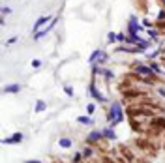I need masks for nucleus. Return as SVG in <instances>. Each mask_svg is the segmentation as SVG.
I'll list each match as a JSON object with an SVG mask.
<instances>
[{"mask_svg": "<svg viewBox=\"0 0 165 163\" xmlns=\"http://www.w3.org/2000/svg\"><path fill=\"white\" fill-rule=\"evenodd\" d=\"M131 68H133V73L139 75V77H146L150 81V84L156 81V73L152 71V68L148 64H135V66H131Z\"/></svg>", "mask_w": 165, "mask_h": 163, "instance_id": "nucleus-1", "label": "nucleus"}, {"mask_svg": "<svg viewBox=\"0 0 165 163\" xmlns=\"http://www.w3.org/2000/svg\"><path fill=\"white\" fill-rule=\"evenodd\" d=\"M56 23H58V17H53V21H51V23H49V24H47V26H45V28H41V30H39V32H36L32 39H34V41H39V39H41V38H43V36H45V34H49V32H51V30H53V28H55V24H56Z\"/></svg>", "mask_w": 165, "mask_h": 163, "instance_id": "nucleus-2", "label": "nucleus"}, {"mask_svg": "<svg viewBox=\"0 0 165 163\" xmlns=\"http://www.w3.org/2000/svg\"><path fill=\"white\" fill-rule=\"evenodd\" d=\"M116 53H126V54H141L143 51L137 47V45H126V43H122V45H118L116 47Z\"/></svg>", "mask_w": 165, "mask_h": 163, "instance_id": "nucleus-3", "label": "nucleus"}, {"mask_svg": "<svg viewBox=\"0 0 165 163\" xmlns=\"http://www.w3.org/2000/svg\"><path fill=\"white\" fill-rule=\"evenodd\" d=\"M88 92H90V96L98 101V103H105V99H107V98H105V96H103L100 90L96 88V83H94V81H92V83L88 84Z\"/></svg>", "mask_w": 165, "mask_h": 163, "instance_id": "nucleus-4", "label": "nucleus"}, {"mask_svg": "<svg viewBox=\"0 0 165 163\" xmlns=\"http://www.w3.org/2000/svg\"><path fill=\"white\" fill-rule=\"evenodd\" d=\"M143 30V24L137 21L135 15H131L130 17V23H128V34H139Z\"/></svg>", "mask_w": 165, "mask_h": 163, "instance_id": "nucleus-5", "label": "nucleus"}, {"mask_svg": "<svg viewBox=\"0 0 165 163\" xmlns=\"http://www.w3.org/2000/svg\"><path fill=\"white\" fill-rule=\"evenodd\" d=\"M51 21H53V17H51V15H41L38 21L34 23V34H36V32H39V30L43 28V24H49Z\"/></svg>", "mask_w": 165, "mask_h": 163, "instance_id": "nucleus-6", "label": "nucleus"}, {"mask_svg": "<svg viewBox=\"0 0 165 163\" xmlns=\"http://www.w3.org/2000/svg\"><path fill=\"white\" fill-rule=\"evenodd\" d=\"M103 141V135H101V131H98V129H92L88 137H86V142L88 144H96V142H101Z\"/></svg>", "mask_w": 165, "mask_h": 163, "instance_id": "nucleus-7", "label": "nucleus"}, {"mask_svg": "<svg viewBox=\"0 0 165 163\" xmlns=\"http://www.w3.org/2000/svg\"><path fill=\"white\" fill-rule=\"evenodd\" d=\"M23 139H24L23 133H13L11 137H6V139H2V144H19Z\"/></svg>", "mask_w": 165, "mask_h": 163, "instance_id": "nucleus-8", "label": "nucleus"}, {"mask_svg": "<svg viewBox=\"0 0 165 163\" xmlns=\"http://www.w3.org/2000/svg\"><path fill=\"white\" fill-rule=\"evenodd\" d=\"M101 135H103V141H115L116 135H115V128H111V126H107V128L101 129Z\"/></svg>", "mask_w": 165, "mask_h": 163, "instance_id": "nucleus-9", "label": "nucleus"}, {"mask_svg": "<svg viewBox=\"0 0 165 163\" xmlns=\"http://www.w3.org/2000/svg\"><path fill=\"white\" fill-rule=\"evenodd\" d=\"M77 124H81V126H94V118H92L90 114H82V116H77Z\"/></svg>", "mask_w": 165, "mask_h": 163, "instance_id": "nucleus-10", "label": "nucleus"}, {"mask_svg": "<svg viewBox=\"0 0 165 163\" xmlns=\"http://www.w3.org/2000/svg\"><path fill=\"white\" fill-rule=\"evenodd\" d=\"M82 156H85V159H92V157L96 156V150L92 148V144H88V146L82 148Z\"/></svg>", "mask_w": 165, "mask_h": 163, "instance_id": "nucleus-11", "label": "nucleus"}, {"mask_svg": "<svg viewBox=\"0 0 165 163\" xmlns=\"http://www.w3.org/2000/svg\"><path fill=\"white\" fill-rule=\"evenodd\" d=\"M58 146L60 148H71V146H73V141L68 139V137H62V139H58Z\"/></svg>", "mask_w": 165, "mask_h": 163, "instance_id": "nucleus-12", "label": "nucleus"}, {"mask_svg": "<svg viewBox=\"0 0 165 163\" xmlns=\"http://www.w3.org/2000/svg\"><path fill=\"white\" fill-rule=\"evenodd\" d=\"M21 90V84H8L4 86V94H17Z\"/></svg>", "mask_w": 165, "mask_h": 163, "instance_id": "nucleus-13", "label": "nucleus"}, {"mask_svg": "<svg viewBox=\"0 0 165 163\" xmlns=\"http://www.w3.org/2000/svg\"><path fill=\"white\" fill-rule=\"evenodd\" d=\"M101 54H103V51H100V49H96L94 53H92L90 56H88V62H90V64H94V62H98V58H100Z\"/></svg>", "mask_w": 165, "mask_h": 163, "instance_id": "nucleus-14", "label": "nucleus"}, {"mask_svg": "<svg viewBox=\"0 0 165 163\" xmlns=\"http://www.w3.org/2000/svg\"><path fill=\"white\" fill-rule=\"evenodd\" d=\"M100 75H101V77H105V79H109V81L115 77V73H113L111 69H107V68H101L100 69Z\"/></svg>", "mask_w": 165, "mask_h": 163, "instance_id": "nucleus-15", "label": "nucleus"}, {"mask_svg": "<svg viewBox=\"0 0 165 163\" xmlns=\"http://www.w3.org/2000/svg\"><path fill=\"white\" fill-rule=\"evenodd\" d=\"M148 66H150V68H152V71H154V73H156V75H163V69L159 68V64H156V62H154V60H152V62H148Z\"/></svg>", "mask_w": 165, "mask_h": 163, "instance_id": "nucleus-16", "label": "nucleus"}, {"mask_svg": "<svg viewBox=\"0 0 165 163\" xmlns=\"http://www.w3.org/2000/svg\"><path fill=\"white\" fill-rule=\"evenodd\" d=\"M45 107H47V105H45V101L43 99H38V101H36V113H43V111H45Z\"/></svg>", "mask_w": 165, "mask_h": 163, "instance_id": "nucleus-17", "label": "nucleus"}, {"mask_svg": "<svg viewBox=\"0 0 165 163\" xmlns=\"http://www.w3.org/2000/svg\"><path fill=\"white\" fill-rule=\"evenodd\" d=\"M82 159H85L82 152H75V154H73V157H71V161H73V163H82Z\"/></svg>", "mask_w": 165, "mask_h": 163, "instance_id": "nucleus-18", "label": "nucleus"}, {"mask_svg": "<svg viewBox=\"0 0 165 163\" xmlns=\"http://www.w3.org/2000/svg\"><path fill=\"white\" fill-rule=\"evenodd\" d=\"M146 32H148V36H150L152 39H158V36H159V30L158 28H146Z\"/></svg>", "mask_w": 165, "mask_h": 163, "instance_id": "nucleus-19", "label": "nucleus"}, {"mask_svg": "<svg viewBox=\"0 0 165 163\" xmlns=\"http://www.w3.org/2000/svg\"><path fill=\"white\" fill-rule=\"evenodd\" d=\"M96 113V103H92V101H88V105H86V114H94Z\"/></svg>", "mask_w": 165, "mask_h": 163, "instance_id": "nucleus-20", "label": "nucleus"}, {"mask_svg": "<svg viewBox=\"0 0 165 163\" xmlns=\"http://www.w3.org/2000/svg\"><path fill=\"white\" fill-rule=\"evenodd\" d=\"M159 54H161V51H154V53H150V54L146 53V58H148V60H150V62H152V60H156V58L159 56Z\"/></svg>", "mask_w": 165, "mask_h": 163, "instance_id": "nucleus-21", "label": "nucleus"}, {"mask_svg": "<svg viewBox=\"0 0 165 163\" xmlns=\"http://www.w3.org/2000/svg\"><path fill=\"white\" fill-rule=\"evenodd\" d=\"M126 39H128V36H126V34H122V32H118V34H116V41L126 43Z\"/></svg>", "mask_w": 165, "mask_h": 163, "instance_id": "nucleus-22", "label": "nucleus"}, {"mask_svg": "<svg viewBox=\"0 0 165 163\" xmlns=\"http://www.w3.org/2000/svg\"><path fill=\"white\" fill-rule=\"evenodd\" d=\"M141 24H143V28H154V23H150L148 19H143Z\"/></svg>", "mask_w": 165, "mask_h": 163, "instance_id": "nucleus-23", "label": "nucleus"}, {"mask_svg": "<svg viewBox=\"0 0 165 163\" xmlns=\"http://www.w3.org/2000/svg\"><path fill=\"white\" fill-rule=\"evenodd\" d=\"M107 41H109V43H116V34H115V32H109V36H107Z\"/></svg>", "mask_w": 165, "mask_h": 163, "instance_id": "nucleus-24", "label": "nucleus"}, {"mask_svg": "<svg viewBox=\"0 0 165 163\" xmlns=\"http://www.w3.org/2000/svg\"><path fill=\"white\" fill-rule=\"evenodd\" d=\"M64 92H66V96L73 98V88H71V86H64Z\"/></svg>", "mask_w": 165, "mask_h": 163, "instance_id": "nucleus-25", "label": "nucleus"}, {"mask_svg": "<svg viewBox=\"0 0 165 163\" xmlns=\"http://www.w3.org/2000/svg\"><path fill=\"white\" fill-rule=\"evenodd\" d=\"M9 13H11V8H9V6H4V8H2V15H9Z\"/></svg>", "mask_w": 165, "mask_h": 163, "instance_id": "nucleus-26", "label": "nucleus"}, {"mask_svg": "<svg viewBox=\"0 0 165 163\" xmlns=\"http://www.w3.org/2000/svg\"><path fill=\"white\" fill-rule=\"evenodd\" d=\"M158 94H159V96H161V98L165 99V88H163V86H158Z\"/></svg>", "mask_w": 165, "mask_h": 163, "instance_id": "nucleus-27", "label": "nucleus"}, {"mask_svg": "<svg viewBox=\"0 0 165 163\" xmlns=\"http://www.w3.org/2000/svg\"><path fill=\"white\" fill-rule=\"evenodd\" d=\"M158 19H159V21H165V9H161V11L158 13Z\"/></svg>", "mask_w": 165, "mask_h": 163, "instance_id": "nucleus-28", "label": "nucleus"}, {"mask_svg": "<svg viewBox=\"0 0 165 163\" xmlns=\"http://www.w3.org/2000/svg\"><path fill=\"white\" fill-rule=\"evenodd\" d=\"M17 39H19V38H15V36H13V38H9V39H8V45H15V43H17Z\"/></svg>", "mask_w": 165, "mask_h": 163, "instance_id": "nucleus-29", "label": "nucleus"}, {"mask_svg": "<svg viewBox=\"0 0 165 163\" xmlns=\"http://www.w3.org/2000/svg\"><path fill=\"white\" fill-rule=\"evenodd\" d=\"M41 66V60H32V68H39Z\"/></svg>", "mask_w": 165, "mask_h": 163, "instance_id": "nucleus-30", "label": "nucleus"}, {"mask_svg": "<svg viewBox=\"0 0 165 163\" xmlns=\"http://www.w3.org/2000/svg\"><path fill=\"white\" fill-rule=\"evenodd\" d=\"M24 163H41V161H38V159H30V161H24Z\"/></svg>", "mask_w": 165, "mask_h": 163, "instance_id": "nucleus-31", "label": "nucleus"}, {"mask_svg": "<svg viewBox=\"0 0 165 163\" xmlns=\"http://www.w3.org/2000/svg\"><path fill=\"white\" fill-rule=\"evenodd\" d=\"M161 2H163V6H165V0H161Z\"/></svg>", "mask_w": 165, "mask_h": 163, "instance_id": "nucleus-32", "label": "nucleus"}]
</instances>
